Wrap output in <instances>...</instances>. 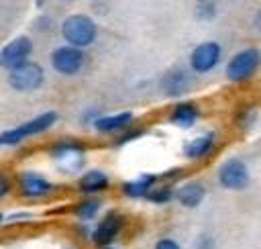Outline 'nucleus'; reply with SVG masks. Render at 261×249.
Listing matches in <instances>:
<instances>
[{"label": "nucleus", "mask_w": 261, "mask_h": 249, "mask_svg": "<svg viewBox=\"0 0 261 249\" xmlns=\"http://www.w3.org/2000/svg\"><path fill=\"white\" fill-rule=\"evenodd\" d=\"M59 33H61L65 45L84 51L86 47H90L98 39V24L90 14L73 12L61 20Z\"/></svg>", "instance_id": "f257e3e1"}, {"label": "nucleus", "mask_w": 261, "mask_h": 249, "mask_svg": "<svg viewBox=\"0 0 261 249\" xmlns=\"http://www.w3.org/2000/svg\"><path fill=\"white\" fill-rule=\"evenodd\" d=\"M59 120V114L55 110H45L12 129H6L0 133V147H16L20 143H24L31 137H37L41 133H47L55 122Z\"/></svg>", "instance_id": "f03ea898"}, {"label": "nucleus", "mask_w": 261, "mask_h": 249, "mask_svg": "<svg viewBox=\"0 0 261 249\" xmlns=\"http://www.w3.org/2000/svg\"><path fill=\"white\" fill-rule=\"evenodd\" d=\"M14 192L22 200H45L57 192V184L37 169H20L14 173Z\"/></svg>", "instance_id": "7ed1b4c3"}, {"label": "nucleus", "mask_w": 261, "mask_h": 249, "mask_svg": "<svg viewBox=\"0 0 261 249\" xmlns=\"http://www.w3.org/2000/svg\"><path fill=\"white\" fill-rule=\"evenodd\" d=\"M49 157L67 173H75L82 169L84 165V155H86V145L80 139L73 137H63V139H55L49 147H47Z\"/></svg>", "instance_id": "20e7f679"}, {"label": "nucleus", "mask_w": 261, "mask_h": 249, "mask_svg": "<svg viewBox=\"0 0 261 249\" xmlns=\"http://www.w3.org/2000/svg\"><path fill=\"white\" fill-rule=\"evenodd\" d=\"M6 82L14 92L27 94V92H35L45 84V69L39 61H24L18 67L6 71Z\"/></svg>", "instance_id": "39448f33"}, {"label": "nucleus", "mask_w": 261, "mask_h": 249, "mask_svg": "<svg viewBox=\"0 0 261 249\" xmlns=\"http://www.w3.org/2000/svg\"><path fill=\"white\" fill-rule=\"evenodd\" d=\"M259 65H261V51L255 47H245L228 59L224 71L230 82H245L259 69Z\"/></svg>", "instance_id": "423d86ee"}, {"label": "nucleus", "mask_w": 261, "mask_h": 249, "mask_svg": "<svg viewBox=\"0 0 261 249\" xmlns=\"http://www.w3.org/2000/svg\"><path fill=\"white\" fill-rule=\"evenodd\" d=\"M49 63L55 73L71 78V76H77L82 71V67L86 65V53L82 49H75L69 45H59L51 51Z\"/></svg>", "instance_id": "0eeeda50"}, {"label": "nucleus", "mask_w": 261, "mask_h": 249, "mask_svg": "<svg viewBox=\"0 0 261 249\" xmlns=\"http://www.w3.org/2000/svg\"><path fill=\"white\" fill-rule=\"evenodd\" d=\"M33 39L29 35H16L10 41H6L0 47V67L10 71L14 67H18L20 63L29 61L33 55Z\"/></svg>", "instance_id": "6e6552de"}, {"label": "nucleus", "mask_w": 261, "mask_h": 249, "mask_svg": "<svg viewBox=\"0 0 261 249\" xmlns=\"http://www.w3.org/2000/svg\"><path fill=\"white\" fill-rule=\"evenodd\" d=\"M122 227H124V216L118 210H110L94 225V229L90 231V241L100 249L110 247L114 239L120 235Z\"/></svg>", "instance_id": "1a4fd4ad"}, {"label": "nucleus", "mask_w": 261, "mask_h": 249, "mask_svg": "<svg viewBox=\"0 0 261 249\" xmlns=\"http://www.w3.org/2000/svg\"><path fill=\"white\" fill-rule=\"evenodd\" d=\"M216 178H218V184L226 190H245L251 182L249 165L239 157H230V159L222 161Z\"/></svg>", "instance_id": "9d476101"}, {"label": "nucleus", "mask_w": 261, "mask_h": 249, "mask_svg": "<svg viewBox=\"0 0 261 249\" xmlns=\"http://www.w3.org/2000/svg\"><path fill=\"white\" fill-rule=\"evenodd\" d=\"M220 57H222V47L216 41H204L192 49L190 67L196 73H208L218 65Z\"/></svg>", "instance_id": "9b49d317"}, {"label": "nucleus", "mask_w": 261, "mask_h": 249, "mask_svg": "<svg viewBox=\"0 0 261 249\" xmlns=\"http://www.w3.org/2000/svg\"><path fill=\"white\" fill-rule=\"evenodd\" d=\"M133 122H135V114L130 110H120V112H114V114H100L92 122V127L98 133L110 135V133H124L126 129H130Z\"/></svg>", "instance_id": "f8f14e48"}, {"label": "nucleus", "mask_w": 261, "mask_h": 249, "mask_svg": "<svg viewBox=\"0 0 261 249\" xmlns=\"http://www.w3.org/2000/svg\"><path fill=\"white\" fill-rule=\"evenodd\" d=\"M108 186H110V178L102 169H86L84 173H80V178L75 182L77 192L84 196H96V194L108 190Z\"/></svg>", "instance_id": "ddd939ff"}, {"label": "nucleus", "mask_w": 261, "mask_h": 249, "mask_svg": "<svg viewBox=\"0 0 261 249\" xmlns=\"http://www.w3.org/2000/svg\"><path fill=\"white\" fill-rule=\"evenodd\" d=\"M161 90L169 98H179L190 90V73L184 67H173L163 73L161 78Z\"/></svg>", "instance_id": "4468645a"}, {"label": "nucleus", "mask_w": 261, "mask_h": 249, "mask_svg": "<svg viewBox=\"0 0 261 249\" xmlns=\"http://www.w3.org/2000/svg\"><path fill=\"white\" fill-rule=\"evenodd\" d=\"M198 116H200L198 106L194 102H190V100H181V102H177L171 108L169 122L173 127H177V129H190V127H194V122L198 120Z\"/></svg>", "instance_id": "2eb2a0df"}, {"label": "nucleus", "mask_w": 261, "mask_h": 249, "mask_svg": "<svg viewBox=\"0 0 261 249\" xmlns=\"http://www.w3.org/2000/svg\"><path fill=\"white\" fill-rule=\"evenodd\" d=\"M206 196V188L202 182H196V180H190V182H184L175 192H173V198H177V202L186 208H196Z\"/></svg>", "instance_id": "dca6fc26"}, {"label": "nucleus", "mask_w": 261, "mask_h": 249, "mask_svg": "<svg viewBox=\"0 0 261 249\" xmlns=\"http://www.w3.org/2000/svg\"><path fill=\"white\" fill-rule=\"evenodd\" d=\"M157 180H159V176H155V173H143V176H139L135 180L124 182L120 186V192L126 198H145L147 192L157 184Z\"/></svg>", "instance_id": "f3484780"}, {"label": "nucleus", "mask_w": 261, "mask_h": 249, "mask_svg": "<svg viewBox=\"0 0 261 249\" xmlns=\"http://www.w3.org/2000/svg\"><path fill=\"white\" fill-rule=\"evenodd\" d=\"M212 149H214V133H204V135H200V137L190 139V141L184 145L181 151H184V155H186L188 159L196 161V159L206 157Z\"/></svg>", "instance_id": "a211bd4d"}, {"label": "nucleus", "mask_w": 261, "mask_h": 249, "mask_svg": "<svg viewBox=\"0 0 261 249\" xmlns=\"http://www.w3.org/2000/svg\"><path fill=\"white\" fill-rule=\"evenodd\" d=\"M102 210V200L96 198V196H86L82 198L80 202L73 204L71 212L75 218H80L82 222H88V220H94L98 216V212Z\"/></svg>", "instance_id": "6ab92c4d"}, {"label": "nucleus", "mask_w": 261, "mask_h": 249, "mask_svg": "<svg viewBox=\"0 0 261 249\" xmlns=\"http://www.w3.org/2000/svg\"><path fill=\"white\" fill-rule=\"evenodd\" d=\"M173 188L171 186H153L149 192H147V200L149 202H155V204H165V202H169L171 198H173Z\"/></svg>", "instance_id": "aec40b11"}, {"label": "nucleus", "mask_w": 261, "mask_h": 249, "mask_svg": "<svg viewBox=\"0 0 261 249\" xmlns=\"http://www.w3.org/2000/svg\"><path fill=\"white\" fill-rule=\"evenodd\" d=\"M14 192V176L6 169H0V202Z\"/></svg>", "instance_id": "412c9836"}, {"label": "nucleus", "mask_w": 261, "mask_h": 249, "mask_svg": "<svg viewBox=\"0 0 261 249\" xmlns=\"http://www.w3.org/2000/svg\"><path fill=\"white\" fill-rule=\"evenodd\" d=\"M194 12L200 20H212L216 16V4L214 2H198L194 6Z\"/></svg>", "instance_id": "4be33fe9"}, {"label": "nucleus", "mask_w": 261, "mask_h": 249, "mask_svg": "<svg viewBox=\"0 0 261 249\" xmlns=\"http://www.w3.org/2000/svg\"><path fill=\"white\" fill-rule=\"evenodd\" d=\"M143 135V131L141 129H135V127H130V129H126L124 133H120L116 139H114V145H124V143H130V141H135L137 137H141Z\"/></svg>", "instance_id": "5701e85b"}, {"label": "nucleus", "mask_w": 261, "mask_h": 249, "mask_svg": "<svg viewBox=\"0 0 261 249\" xmlns=\"http://www.w3.org/2000/svg\"><path fill=\"white\" fill-rule=\"evenodd\" d=\"M33 214L29 210H18V212H12V214H4V222H24V220H31Z\"/></svg>", "instance_id": "b1692460"}, {"label": "nucleus", "mask_w": 261, "mask_h": 249, "mask_svg": "<svg viewBox=\"0 0 261 249\" xmlns=\"http://www.w3.org/2000/svg\"><path fill=\"white\" fill-rule=\"evenodd\" d=\"M194 249H216V243H214V237L210 235H200L194 243Z\"/></svg>", "instance_id": "393cba45"}, {"label": "nucleus", "mask_w": 261, "mask_h": 249, "mask_svg": "<svg viewBox=\"0 0 261 249\" xmlns=\"http://www.w3.org/2000/svg\"><path fill=\"white\" fill-rule=\"evenodd\" d=\"M255 116H257L255 108H243V110H241V118H239L241 127H243V129H245V127H251L253 120H255Z\"/></svg>", "instance_id": "a878e982"}, {"label": "nucleus", "mask_w": 261, "mask_h": 249, "mask_svg": "<svg viewBox=\"0 0 261 249\" xmlns=\"http://www.w3.org/2000/svg\"><path fill=\"white\" fill-rule=\"evenodd\" d=\"M153 249H181V247H179V243H177L175 239L163 237V239H159V241L155 243V247H153Z\"/></svg>", "instance_id": "bb28decb"}, {"label": "nucleus", "mask_w": 261, "mask_h": 249, "mask_svg": "<svg viewBox=\"0 0 261 249\" xmlns=\"http://www.w3.org/2000/svg\"><path fill=\"white\" fill-rule=\"evenodd\" d=\"M98 116H100V110L92 108V110H86V112L80 116V120H82V122H90V124H92V122H94Z\"/></svg>", "instance_id": "cd10ccee"}, {"label": "nucleus", "mask_w": 261, "mask_h": 249, "mask_svg": "<svg viewBox=\"0 0 261 249\" xmlns=\"http://www.w3.org/2000/svg\"><path fill=\"white\" fill-rule=\"evenodd\" d=\"M253 24H255V29L257 31H261V8L255 12V16H253Z\"/></svg>", "instance_id": "c85d7f7f"}, {"label": "nucleus", "mask_w": 261, "mask_h": 249, "mask_svg": "<svg viewBox=\"0 0 261 249\" xmlns=\"http://www.w3.org/2000/svg\"><path fill=\"white\" fill-rule=\"evenodd\" d=\"M2 225H4V212L0 210V227H2Z\"/></svg>", "instance_id": "c756f323"}, {"label": "nucleus", "mask_w": 261, "mask_h": 249, "mask_svg": "<svg viewBox=\"0 0 261 249\" xmlns=\"http://www.w3.org/2000/svg\"><path fill=\"white\" fill-rule=\"evenodd\" d=\"M104 249H116V247H112V245H110V247H104Z\"/></svg>", "instance_id": "7c9ffc66"}, {"label": "nucleus", "mask_w": 261, "mask_h": 249, "mask_svg": "<svg viewBox=\"0 0 261 249\" xmlns=\"http://www.w3.org/2000/svg\"><path fill=\"white\" fill-rule=\"evenodd\" d=\"M67 249H73V247H67Z\"/></svg>", "instance_id": "2f4dec72"}]
</instances>
